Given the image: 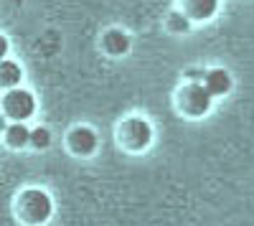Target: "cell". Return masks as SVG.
<instances>
[{
	"mask_svg": "<svg viewBox=\"0 0 254 226\" xmlns=\"http://www.w3.org/2000/svg\"><path fill=\"white\" fill-rule=\"evenodd\" d=\"M28 145L36 148V150H46V148L51 145V130L44 127V125L31 127V140H28Z\"/></svg>",
	"mask_w": 254,
	"mask_h": 226,
	"instance_id": "obj_11",
	"label": "cell"
},
{
	"mask_svg": "<svg viewBox=\"0 0 254 226\" xmlns=\"http://www.w3.org/2000/svg\"><path fill=\"white\" fill-rule=\"evenodd\" d=\"M13 211L23 226H46L54 216V198L44 188H23L13 203Z\"/></svg>",
	"mask_w": 254,
	"mask_h": 226,
	"instance_id": "obj_1",
	"label": "cell"
},
{
	"mask_svg": "<svg viewBox=\"0 0 254 226\" xmlns=\"http://www.w3.org/2000/svg\"><path fill=\"white\" fill-rule=\"evenodd\" d=\"M206 69H188L186 71V81H203Z\"/></svg>",
	"mask_w": 254,
	"mask_h": 226,
	"instance_id": "obj_13",
	"label": "cell"
},
{
	"mask_svg": "<svg viewBox=\"0 0 254 226\" xmlns=\"http://www.w3.org/2000/svg\"><path fill=\"white\" fill-rule=\"evenodd\" d=\"M201 84L206 87V92L211 97L219 99V97H226L231 89H234V76H231L226 69H221V66H214V69H206Z\"/></svg>",
	"mask_w": 254,
	"mask_h": 226,
	"instance_id": "obj_7",
	"label": "cell"
},
{
	"mask_svg": "<svg viewBox=\"0 0 254 226\" xmlns=\"http://www.w3.org/2000/svg\"><path fill=\"white\" fill-rule=\"evenodd\" d=\"M28 140H31V127L28 122H8V127L3 132V142L10 150H23L28 148Z\"/></svg>",
	"mask_w": 254,
	"mask_h": 226,
	"instance_id": "obj_10",
	"label": "cell"
},
{
	"mask_svg": "<svg viewBox=\"0 0 254 226\" xmlns=\"http://www.w3.org/2000/svg\"><path fill=\"white\" fill-rule=\"evenodd\" d=\"M66 148H69L74 155H79V158H89V155H94L97 148H99V135H97V130L89 127V125H76V127H71L69 135H66Z\"/></svg>",
	"mask_w": 254,
	"mask_h": 226,
	"instance_id": "obj_5",
	"label": "cell"
},
{
	"mask_svg": "<svg viewBox=\"0 0 254 226\" xmlns=\"http://www.w3.org/2000/svg\"><path fill=\"white\" fill-rule=\"evenodd\" d=\"M0 99H3V92H0Z\"/></svg>",
	"mask_w": 254,
	"mask_h": 226,
	"instance_id": "obj_15",
	"label": "cell"
},
{
	"mask_svg": "<svg viewBox=\"0 0 254 226\" xmlns=\"http://www.w3.org/2000/svg\"><path fill=\"white\" fill-rule=\"evenodd\" d=\"M36 94L23 87L3 92V99H0V112L8 117V122H28L36 114Z\"/></svg>",
	"mask_w": 254,
	"mask_h": 226,
	"instance_id": "obj_4",
	"label": "cell"
},
{
	"mask_svg": "<svg viewBox=\"0 0 254 226\" xmlns=\"http://www.w3.org/2000/svg\"><path fill=\"white\" fill-rule=\"evenodd\" d=\"M130 46H132V38L122 28H110V31H104V36H102V49H104L107 56L120 58V56H125L127 51H130Z\"/></svg>",
	"mask_w": 254,
	"mask_h": 226,
	"instance_id": "obj_8",
	"label": "cell"
},
{
	"mask_svg": "<svg viewBox=\"0 0 254 226\" xmlns=\"http://www.w3.org/2000/svg\"><path fill=\"white\" fill-rule=\"evenodd\" d=\"M176 99H178V110L188 119H201L211 112V107H214V97L206 92V87L201 81H186L178 89Z\"/></svg>",
	"mask_w": 254,
	"mask_h": 226,
	"instance_id": "obj_3",
	"label": "cell"
},
{
	"mask_svg": "<svg viewBox=\"0 0 254 226\" xmlns=\"http://www.w3.org/2000/svg\"><path fill=\"white\" fill-rule=\"evenodd\" d=\"M8 56H10V41H8L5 33H0V61L8 58Z\"/></svg>",
	"mask_w": 254,
	"mask_h": 226,
	"instance_id": "obj_12",
	"label": "cell"
},
{
	"mask_svg": "<svg viewBox=\"0 0 254 226\" xmlns=\"http://www.w3.org/2000/svg\"><path fill=\"white\" fill-rule=\"evenodd\" d=\"M5 127H8V117L0 112V137H3V132H5Z\"/></svg>",
	"mask_w": 254,
	"mask_h": 226,
	"instance_id": "obj_14",
	"label": "cell"
},
{
	"mask_svg": "<svg viewBox=\"0 0 254 226\" xmlns=\"http://www.w3.org/2000/svg\"><path fill=\"white\" fill-rule=\"evenodd\" d=\"M153 137H155L153 125L140 114L125 117L120 122V127H117V140L127 153H145L153 145Z\"/></svg>",
	"mask_w": 254,
	"mask_h": 226,
	"instance_id": "obj_2",
	"label": "cell"
},
{
	"mask_svg": "<svg viewBox=\"0 0 254 226\" xmlns=\"http://www.w3.org/2000/svg\"><path fill=\"white\" fill-rule=\"evenodd\" d=\"M221 0H178V13L188 23H206L219 13Z\"/></svg>",
	"mask_w": 254,
	"mask_h": 226,
	"instance_id": "obj_6",
	"label": "cell"
},
{
	"mask_svg": "<svg viewBox=\"0 0 254 226\" xmlns=\"http://www.w3.org/2000/svg\"><path fill=\"white\" fill-rule=\"evenodd\" d=\"M23 66L18 64L15 58H3L0 61V92H8V89H15L23 84Z\"/></svg>",
	"mask_w": 254,
	"mask_h": 226,
	"instance_id": "obj_9",
	"label": "cell"
}]
</instances>
